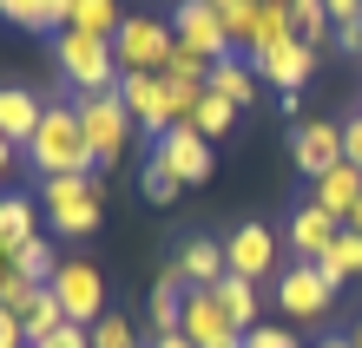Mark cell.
<instances>
[{
  "instance_id": "45",
  "label": "cell",
  "mask_w": 362,
  "mask_h": 348,
  "mask_svg": "<svg viewBox=\"0 0 362 348\" xmlns=\"http://www.w3.org/2000/svg\"><path fill=\"white\" fill-rule=\"evenodd\" d=\"M356 59H362V27H356Z\"/></svg>"
},
{
  "instance_id": "1",
  "label": "cell",
  "mask_w": 362,
  "mask_h": 348,
  "mask_svg": "<svg viewBox=\"0 0 362 348\" xmlns=\"http://www.w3.org/2000/svg\"><path fill=\"white\" fill-rule=\"evenodd\" d=\"M27 158H33L40 178H93V171H99L93 145H86V125H79L73 105H47V119H40Z\"/></svg>"
},
{
  "instance_id": "21",
  "label": "cell",
  "mask_w": 362,
  "mask_h": 348,
  "mask_svg": "<svg viewBox=\"0 0 362 348\" xmlns=\"http://www.w3.org/2000/svg\"><path fill=\"white\" fill-rule=\"evenodd\" d=\"M185 289H191V282H185L178 270L158 276V289H152V329H158V335H178V322H185Z\"/></svg>"
},
{
  "instance_id": "17",
  "label": "cell",
  "mask_w": 362,
  "mask_h": 348,
  "mask_svg": "<svg viewBox=\"0 0 362 348\" xmlns=\"http://www.w3.org/2000/svg\"><path fill=\"white\" fill-rule=\"evenodd\" d=\"M310 204H316V210H329L336 224H349L356 204H362V171L343 158L336 171H323V178H316V198H310Z\"/></svg>"
},
{
  "instance_id": "35",
  "label": "cell",
  "mask_w": 362,
  "mask_h": 348,
  "mask_svg": "<svg viewBox=\"0 0 362 348\" xmlns=\"http://www.w3.org/2000/svg\"><path fill=\"white\" fill-rule=\"evenodd\" d=\"M33 348H93V335L79 329V322H59V329H53V335H40Z\"/></svg>"
},
{
  "instance_id": "9",
  "label": "cell",
  "mask_w": 362,
  "mask_h": 348,
  "mask_svg": "<svg viewBox=\"0 0 362 348\" xmlns=\"http://www.w3.org/2000/svg\"><path fill=\"white\" fill-rule=\"evenodd\" d=\"M152 158H158L165 171H172V178H178L185 191H191V184H204V178H211V164H218V158H211V138H204L191 119H178L172 132L158 138V151H152Z\"/></svg>"
},
{
  "instance_id": "26",
  "label": "cell",
  "mask_w": 362,
  "mask_h": 348,
  "mask_svg": "<svg viewBox=\"0 0 362 348\" xmlns=\"http://www.w3.org/2000/svg\"><path fill=\"white\" fill-rule=\"evenodd\" d=\"M33 198H0V244L20 250V244H33Z\"/></svg>"
},
{
  "instance_id": "16",
  "label": "cell",
  "mask_w": 362,
  "mask_h": 348,
  "mask_svg": "<svg viewBox=\"0 0 362 348\" xmlns=\"http://www.w3.org/2000/svg\"><path fill=\"white\" fill-rule=\"evenodd\" d=\"M40 119H47V105H40L27 85H0V138H7V145L27 151L33 132H40Z\"/></svg>"
},
{
  "instance_id": "41",
  "label": "cell",
  "mask_w": 362,
  "mask_h": 348,
  "mask_svg": "<svg viewBox=\"0 0 362 348\" xmlns=\"http://www.w3.org/2000/svg\"><path fill=\"white\" fill-rule=\"evenodd\" d=\"M7 270H13V250H7V244H0V276H7Z\"/></svg>"
},
{
  "instance_id": "43",
  "label": "cell",
  "mask_w": 362,
  "mask_h": 348,
  "mask_svg": "<svg viewBox=\"0 0 362 348\" xmlns=\"http://www.w3.org/2000/svg\"><path fill=\"white\" fill-rule=\"evenodd\" d=\"M349 348H362V322H356V335H349Z\"/></svg>"
},
{
  "instance_id": "28",
  "label": "cell",
  "mask_w": 362,
  "mask_h": 348,
  "mask_svg": "<svg viewBox=\"0 0 362 348\" xmlns=\"http://www.w3.org/2000/svg\"><path fill=\"white\" fill-rule=\"evenodd\" d=\"M165 79H172V85H185V92H204L211 59H198L191 47H172V59H165Z\"/></svg>"
},
{
  "instance_id": "24",
  "label": "cell",
  "mask_w": 362,
  "mask_h": 348,
  "mask_svg": "<svg viewBox=\"0 0 362 348\" xmlns=\"http://www.w3.org/2000/svg\"><path fill=\"white\" fill-rule=\"evenodd\" d=\"M119 0H73V13H66V27L73 33H99V40H112L119 33Z\"/></svg>"
},
{
  "instance_id": "20",
  "label": "cell",
  "mask_w": 362,
  "mask_h": 348,
  "mask_svg": "<svg viewBox=\"0 0 362 348\" xmlns=\"http://www.w3.org/2000/svg\"><path fill=\"white\" fill-rule=\"evenodd\" d=\"M204 92H218V99H230V105H238V112H244V105L257 99V66H244V59L230 53V59H218V66H211Z\"/></svg>"
},
{
  "instance_id": "37",
  "label": "cell",
  "mask_w": 362,
  "mask_h": 348,
  "mask_svg": "<svg viewBox=\"0 0 362 348\" xmlns=\"http://www.w3.org/2000/svg\"><path fill=\"white\" fill-rule=\"evenodd\" d=\"M0 348H27V322L0 309Z\"/></svg>"
},
{
  "instance_id": "2",
  "label": "cell",
  "mask_w": 362,
  "mask_h": 348,
  "mask_svg": "<svg viewBox=\"0 0 362 348\" xmlns=\"http://www.w3.org/2000/svg\"><path fill=\"white\" fill-rule=\"evenodd\" d=\"M53 66H59V79L73 92H112L119 85V53L99 33H73V27L53 33Z\"/></svg>"
},
{
  "instance_id": "4",
  "label": "cell",
  "mask_w": 362,
  "mask_h": 348,
  "mask_svg": "<svg viewBox=\"0 0 362 348\" xmlns=\"http://www.w3.org/2000/svg\"><path fill=\"white\" fill-rule=\"evenodd\" d=\"M172 20L158 13H125L119 33H112V53H119V73H165V59H172Z\"/></svg>"
},
{
  "instance_id": "38",
  "label": "cell",
  "mask_w": 362,
  "mask_h": 348,
  "mask_svg": "<svg viewBox=\"0 0 362 348\" xmlns=\"http://www.w3.org/2000/svg\"><path fill=\"white\" fill-rule=\"evenodd\" d=\"M0 13L20 20V27H33V13H40V0H0Z\"/></svg>"
},
{
  "instance_id": "42",
  "label": "cell",
  "mask_w": 362,
  "mask_h": 348,
  "mask_svg": "<svg viewBox=\"0 0 362 348\" xmlns=\"http://www.w3.org/2000/svg\"><path fill=\"white\" fill-rule=\"evenodd\" d=\"M316 348H349V335H329V342H316Z\"/></svg>"
},
{
  "instance_id": "11",
  "label": "cell",
  "mask_w": 362,
  "mask_h": 348,
  "mask_svg": "<svg viewBox=\"0 0 362 348\" xmlns=\"http://www.w3.org/2000/svg\"><path fill=\"white\" fill-rule=\"evenodd\" d=\"M276 302H284V316H296V322H316L336 302V289H329V276L316 270V263H290L284 276H276Z\"/></svg>"
},
{
  "instance_id": "29",
  "label": "cell",
  "mask_w": 362,
  "mask_h": 348,
  "mask_svg": "<svg viewBox=\"0 0 362 348\" xmlns=\"http://www.w3.org/2000/svg\"><path fill=\"white\" fill-rule=\"evenodd\" d=\"M13 270L27 276V282H53L59 256H53V244H40V236H33V244H20V250H13Z\"/></svg>"
},
{
  "instance_id": "7",
  "label": "cell",
  "mask_w": 362,
  "mask_h": 348,
  "mask_svg": "<svg viewBox=\"0 0 362 348\" xmlns=\"http://www.w3.org/2000/svg\"><path fill=\"white\" fill-rule=\"evenodd\" d=\"M172 40H178V47H191L198 59H211V66L238 53V47H230V33H224V20H218V7H211V0H178V7H172Z\"/></svg>"
},
{
  "instance_id": "5",
  "label": "cell",
  "mask_w": 362,
  "mask_h": 348,
  "mask_svg": "<svg viewBox=\"0 0 362 348\" xmlns=\"http://www.w3.org/2000/svg\"><path fill=\"white\" fill-rule=\"evenodd\" d=\"M40 204L59 236H93L99 230V184L93 178H40Z\"/></svg>"
},
{
  "instance_id": "8",
  "label": "cell",
  "mask_w": 362,
  "mask_h": 348,
  "mask_svg": "<svg viewBox=\"0 0 362 348\" xmlns=\"http://www.w3.org/2000/svg\"><path fill=\"white\" fill-rule=\"evenodd\" d=\"M119 99H125V112H132V125L152 132V138H165L178 125L172 92H165V73H119Z\"/></svg>"
},
{
  "instance_id": "34",
  "label": "cell",
  "mask_w": 362,
  "mask_h": 348,
  "mask_svg": "<svg viewBox=\"0 0 362 348\" xmlns=\"http://www.w3.org/2000/svg\"><path fill=\"white\" fill-rule=\"evenodd\" d=\"M244 348H296V335L276 322H257V329H244Z\"/></svg>"
},
{
  "instance_id": "12",
  "label": "cell",
  "mask_w": 362,
  "mask_h": 348,
  "mask_svg": "<svg viewBox=\"0 0 362 348\" xmlns=\"http://www.w3.org/2000/svg\"><path fill=\"white\" fill-rule=\"evenodd\" d=\"M276 250H284V236H276V230H264V224H238V230H230V244H224V270L257 282V276H270Z\"/></svg>"
},
{
  "instance_id": "31",
  "label": "cell",
  "mask_w": 362,
  "mask_h": 348,
  "mask_svg": "<svg viewBox=\"0 0 362 348\" xmlns=\"http://www.w3.org/2000/svg\"><path fill=\"white\" fill-rule=\"evenodd\" d=\"M86 335H93V348H139V335H132V322H125V316H99Z\"/></svg>"
},
{
  "instance_id": "23",
  "label": "cell",
  "mask_w": 362,
  "mask_h": 348,
  "mask_svg": "<svg viewBox=\"0 0 362 348\" xmlns=\"http://www.w3.org/2000/svg\"><path fill=\"white\" fill-rule=\"evenodd\" d=\"M211 289H218L224 316L238 322V335H244V329H257V282H250V276H224V282H211Z\"/></svg>"
},
{
  "instance_id": "33",
  "label": "cell",
  "mask_w": 362,
  "mask_h": 348,
  "mask_svg": "<svg viewBox=\"0 0 362 348\" xmlns=\"http://www.w3.org/2000/svg\"><path fill=\"white\" fill-rule=\"evenodd\" d=\"M329 7V20H336V40L356 53V27H362V0H323Z\"/></svg>"
},
{
  "instance_id": "25",
  "label": "cell",
  "mask_w": 362,
  "mask_h": 348,
  "mask_svg": "<svg viewBox=\"0 0 362 348\" xmlns=\"http://www.w3.org/2000/svg\"><path fill=\"white\" fill-rule=\"evenodd\" d=\"M290 27H296V40H303V47H323V40H336V20H329L323 0H290Z\"/></svg>"
},
{
  "instance_id": "3",
  "label": "cell",
  "mask_w": 362,
  "mask_h": 348,
  "mask_svg": "<svg viewBox=\"0 0 362 348\" xmlns=\"http://www.w3.org/2000/svg\"><path fill=\"white\" fill-rule=\"evenodd\" d=\"M73 112H79V125H86L93 158H99V164H119V158H125V145H132V112H125L119 85H112V92H79V99H73Z\"/></svg>"
},
{
  "instance_id": "44",
  "label": "cell",
  "mask_w": 362,
  "mask_h": 348,
  "mask_svg": "<svg viewBox=\"0 0 362 348\" xmlns=\"http://www.w3.org/2000/svg\"><path fill=\"white\" fill-rule=\"evenodd\" d=\"M349 224H356V230H362V204H356V217H349Z\"/></svg>"
},
{
  "instance_id": "15",
  "label": "cell",
  "mask_w": 362,
  "mask_h": 348,
  "mask_svg": "<svg viewBox=\"0 0 362 348\" xmlns=\"http://www.w3.org/2000/svg\"><path fill=\"white\" fill-rule=\"evenodd\" d=\"M336 236H343V224H336L329 210H316V204H303V210H290V230H284V250H296V263H323Z\"/></svg>"
},
{
  "instance_id": "30",
  "label": "cell",
  "mask_w": 362,
  "mask_h": 348,
  "mask_svg": "<svg viewBox=\"0 0 362 348\" xmlns=\"http://www.w3.org/2000/svg\"><path fill=\"white\" fill-rule=\"evenodd\" d=\"M40 289H47V282H27L20 270H7V276H0V309H7V316H27Z\"/></svg>"
},
{
  "instance_id": "13",
  "label": "cell",
  "mask_w": 362,
  "mask_h": 348,
  "mask_svg": "<svg viewBox=\"0 0 362 348\" xmlns=\"http://www.w3.org/2000/svg\"><path fill=\"white\" fill-rule=\"evenodd\" d=\"M290 151H296V171H303V178L316 184L323 171H336V164H343V125H329V119H310V125H296Z\"/></svg>"
},
{
  "instance_id": "39",
  "label": "cell",
  "mask_w": 362,
  "mask_h": 348,
  "mask_svg": "<svg viewBox=\"0 0 362 348\" xmlns=\"http://www.w3.org/2000/svg\"><path fill=\"white\" fill-rule=\"evenodd\" d=\"M13 151H20V145H7V138H0V178L13 171Z\"/></svg>"
},
{
  "instance_id": "18",
  "label": "cell",
  "mask_w": 362,
  "mask_h": 348,
  "mask_svg": "<svg viewBox=\"0 0 362 348\" xmlns=\"http://www.w3.org/2000/svg\"><path fill=\"white\" fill-rule=\"evenodd\" d=\"M296 27H290V0H257V13H250V27L238 33V53H270L276 40H290Z\"/></svg>"
},
{
  "instance_id": "6",
  "label": "cell",
  "mask_w": 362,
  "mask_h": 348,
  "mask_svg": "<svg viewBox=\"0 0 362 348\" xmlns=\"http://www.w3.org/2000/svg\"><path fill=\"white\" fill-rule=\"evenodd\" d=\"M47 289L59 296V309H66V322H79V329H93V322L105 316V276L86 263V256H59V270Z\"/></svg>"
},
{
  "instance_id": "36",
  "label": "cell",
  "mask_w": 362,
  "mask_h": 348,
  "mask_svg": "<svg viewBox=\"0 0 362 348\" xmlns=\"http://www.w3.org/2000/svg\"><path fill=\"white\" fill-rule=\"evenodd\" d=\"M343 158H349V164L362 171V112H356V119L343 125Z\"/></svg>"
},
{
  "instance_id": "22",
  "label": "cell",
  "mask_w": 362,
  "mask_h": 348,
  "mask_svg": "<svg viewBox=\"0 0 362 348\" xmlns=\"http://www.w3.org/2000/svg\"><path fill=\"white\" fill-rule=\"evenodd\" d=\"M316 270L329 276V289H343L349 276H362V230H356V224H343V236L329 244V256H323Z\"/></svg>"
},
{
  "instance_id": "14",
  "label": "cell",
  "mask_w": 362,
  "mask_h": 348,
  "mask_svg": "<svg viewBox=\"0 0 362 348\" xmlns=\"http://www.w3.org/2000/svg\"><path fill=\"white\" fill-rule=\"evenodd\" d=\"M250 66H257V79L284 85V92H303V85H310V73H316V47H303V40L290 33V40H276L270 53H257Z\"/></svg>"
},
{
  "instance_id": "27",
  "label": "cell",
  "mask_w": 362,
  "mask_h": 348,
  "mask_svg": "<svg viewBox=\"0 0 362 348\" xmlns=\"http://www.w3.org/2000/svg\"><path fill=\"white\" fill-rule=\"evenodd\" d=\"M191 125H198L204 138H224L230 125H238V105H230V99H218V92H204L198 105H191Z\"/></svg>"
},
{
  "instance_id": "46",
  "label": "cell",
  "mask_w": 362,
  "mask_h": 348,
  "mask_svg": "<svg viewBox=\"0 0 362 348\" xmlns=\"http://www.w3.org/2000/svg\"><path fill=\"white\" fill-rule=\"evenodd\" d=\"M224 348H244V342H224Z\"/></svg>"
},
{
  "instance_id": "19",
  "label": "cell",
  "mask_w": 362,
  "mask_h": 348,
  "mask_svg": "<svg viewBox=\"0 0 362 348\" xmlns=\"http://www.w3.org/2000/svg\"><path fill=\"white\" fill-rule=\"evenodd\" d=\"M191 289H211V282H224V244H211V236H185V250H178V263H172Z\"/></svg>"
},
{
  "instance_id": "10",
  "label": "cell",
  "mask_w": 362,
  "mask_h": 348,
  "mask_svg": "<svg viewBox=\"0 0 362 348\" xmlns=\"http://www.w3.org/2000/svg\"><path fill=\"white\" fill-rule=\"evenodd\" d=\"M178 335H185L191 348H224V342H244V335H238V322L224 316L218 289H191V296H185V322H178Z\"/></svg>"
},
{
  "instance_id": "32",
  "label": "cell",
  "mask_w": 362,
  "mask_h": 348,
  "mask_svg": "<svg viewBox=\"0 0 362 348\" xmlns=\"http://www.w3.org/2000/svg\"><path fill=\"white\" fill-rule=\"evenodd\" d=\"M139 191H145L152 204H172V198H178L185 184H178V178H172V171H165L158 158H145V178H139Z\"/></svg>"
},
{
  "instance_id": "40",
  "label": "cell",
  "mask_w": 362,
  "mask_h": 348,
  "mask_svg": "<svg viewBox=\"0 0 362 348\" xmlns=\"http://www.w3.org/2000/svg\"><path fill=\"white\" fill-rule=\"evenodd\" d=\"M152 348H191V342H185V335H158Z\"/></svg>"
}]
</instances>
